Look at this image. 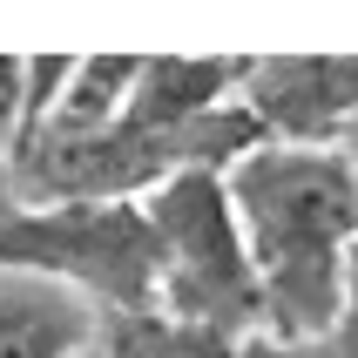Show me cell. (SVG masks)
I'll return each mask as SVG.
<instances>
[{
	"label": "cell",
	"instance_id": "1",
	"mask_svg": "<svg viewBox=\"0 0 358 358\" xmlns=\"http://www.w3.org/2000/svg\"><path fill=\"white\" fill-rule=\"evenodd\" d=\"M271 345L338 331L358 271V196L338 142H257L223 169Z\"/></svg>",
	"mask_w": 358,
	"mask_h": 358
},
{
	"label": "cell",
	"instance_id": "2",
	"mask_svg": "<svg viewBox=\"0 0 358 358\" xmlns=\"http://www.w3.org/2000/svg\"><path fill=\"white\" fill-rule=\"evenodd\" d=\"M149 230V271H156V311L210 331L223 345H250L264 331L257 278L243 257V230L223 189V169H182L136 203Z\"/></svg>",
	"mask_w": 358,
	"mask_h": 358
},
{
	"label": "cell",
	"instance_id": "3",
	"mask_svg": "<svg viewBox=\"0 0 358 358\" xmlns=\"http://www.w3.org/2000/svg\"><path fill=\"white\" fill-rule=\"evenodd\" d=\"M243 108L271 142H338L345 129H358V55L250 61Z\"/></svg>",
	"mask_w": 358,
	"mask_h": 358
},
{
	"label": "cell",
	"instance_id": "4",
	"mask_svg": "<svg viewBox=\"0 0 358 358\" xmlns=\"http://www.w3.org/2000/svg\"><path fill=\"white\" fill-rule=\"evenodd\" d=\"M101 311L68 284L0 271V358H81Z\"/></svg>",
	"mask_w": 358,
	"mask_h": 358
},
{
	"label": "cell",
	"instance_id": "5",
	"mask_svg": "<svg viewBox=\"0 0 358 358\" xmlns=\"http://www.w3.org/2000/svg\"><path fill=\"white\" fill-rule=\"evenodd\" d=\"M142 81V55H75L68 81H61L55 108L34 122V129H61V136H95V129H115L136 101ZM27 129V136H34Z\"/></svg>",
	"mask_w": 358,
	"mask_h": 358
},
{
	"label": "cell",
	"instance_id": "6",
	"mask_svg": "<svg viewBox=\"0 0 358 358\" xmlns=\"http://www.w3.org/2000/svg\"><path fill=\"white\" fill-rule=\"evenodd\" d=\"M81 358H237V345L189 331V324L162 318V311H122L95 324V345Z\"/></svg>",
	"mask_w": 358,
	"mask_h": 358
},
{
	"label": "cell",
	"instance_id": "7",
	"mask_svg": "<svg viewBox=\"0 0 358 358\" xmlns=\"http://www.w3.org/2000/svg\"><path fill=\"white\" fill-rule=\"evenodd\" d=\"M237 358H358V271H352V304H345L338 331H324V338H311V345L250 338V345H237Z\"/></svg>",
	"mask_w": 358,
	"mask_h": 358
},
{
	"label": "cell",
	"instance_id": "8",
	"mask_svg": "<svg viewBox=\"0 0 358 358\" xmlns=\"http://www.w3.org/2000/svg\"><path fill=\"white\" fill-rule=\"evenodd\" d=\"M27 122H34V75H27L20 55H0V149L7 156L27 136Z\"/></svg>",
	"mask_w": 358,
	"mask_h": 358
},
{
	"label": "cell",
	"instance_id": "9",
	"mask_svg": "<svg viewBox=\"0 0 358 358\" xmlns=\"http://www.w3.org/2000/svg\"><path fill=\"white\" fill-rule=\"evenodd\" d=\"M14 210H20V189H14V162L0 149V217H14Z\"/></svg>",
	"mask_w": 358,
	"mask_h": 358
},
{
	"label": "cell",
	"instance_id": "10",
	"mask_svg": "<svg viewBox=\"0 0 358 358\" xmlns=\"http://www.w3.org/2000/svg\"><path fill=\"white\" fill-rule=\"evenodd\" d=\"M338 156H345V169H352V196H358V129L338 136Z\"/></svg>",
	"mask_w": 358,
	"mask_h": 358
}]
</instances>
